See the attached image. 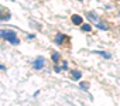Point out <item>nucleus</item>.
<instances>
[{
	"instance_id": "6e6552de",
	"label": "nucleus",
	"mask_w": 120,
	"mask_h": 106,
	"mask_svg": "<svg viewBox=\"0 0 120 106\" xmlns=\"http://www.w3.org/2000/svg\"><path fill=\"white\" fill-rule=\"evenodd\" d=\"M96 27H98L99 30H102V31H107V30H109V27H107V24H105V23H102V21H99V23H96Z\"/></svg>"
},
{
	"instance_id": "7ed1b4c3",
	"label": "nucleus",
	"mask_w": 120,
	"mask_h": 106,
	"mask_svg": "<svg viewBox=\"0 0 120 106\" xmlns=\"http://www.w3.org/2000/svg\"><path fill=\"white\" fill-rule=\"evenodd\" d=\"M65 38H68L65 34L58 33V34L55 35V44H56V45H62V42H64V40H65Z\"/></svg>"
},
{
	"instance_id": "9d476101",
	"label": "nucleus",
	"mask_w": 120,
	"mask_h": 106,
	"mask_svg": "<svg viewBox=\"0 0 120 106\" xmlns=\"http://www.w3.org/2000/svg\"><path fill=\"white\" fill-rule=\"evenodd\" d=\"M7 41L11 42L13 45H19V44H20V40L17 38V35H16V37H10V38H7Z\"/></svg>"
},
{
	"instance_id": "4468645a",
	"label": "nucleus",
	"mask_w": 120,
	"mask_h": 106,
	"mask_svg": "<svg viewBox=\"0 0 120 106\" xmlns=\"http://www.w3.org/2000/svg\"><path fill=\"white\" fill-rule=\"evenodd\" d=\"M0 69H3V71H4V69H6V67H4L3 64H0Z\"/></svg>"
},
{
	"instance_id": "9b49d317",
	"label": "nucleus",
	"mask_w": 120,
	"mask_h": 106,
	"mask_svg": "<svg viewBox=\"0 0 120 106\" xmlns=\"http://www.w3.org/2000/svg\"><path fill=\"white\" fill-rule=\"evenodd\" d=\"M79 88H81L82 91H88V89H89V83H88V82H81V83H79Z\"/></svg>"
},
{
	"instance_id": "f8f14e48",
	"label": "nucleus",
	"mask_w": 120,
	"mask_h": 106,
	"mask_svg": "<svg viewBox=\"0 0 120 106\" xmlns=\"http://www.w3.org/2000/svg\"><path fill=\"white\" fill-rule=\"evenodd\" d=\"M82 30H83V31H88V33H89V31L92 30V26H90L89 23H86V24H82Z\"/></svg>"
},
{
	"instance_id": "f03ea898",
	"label": "nucleus",
	"mask_w": 120,
	"mask_h": 106,
	"mask_svg": "<svg viewBox=\"0 0 120 106\" xmlns=\"http://www.w3.org/2000/svg\"><path fill=\"white\" fill-rule=\"evenodd\" d=\"M16 35H17V34H16L14 30H0V38L7 40V38H10V37H16Z\"/></svg>"
},
{
	"instance_id": "f257e3e1",
	"label": "nucleus",
	"mask_w": 120,
	"mask_h": 106,
	"mask_svg": "<svg viewBox=\"0 0 120 106\" xmlns=\"http://www.w3.org/2000/svg\"><path fill=\"white\" fill-rule=\"evenodd\" d=\"M44 67H45V60H44L42 57H38V58H35V60L33 61V68H34L35 71H41Z\"/></svg>"
},
{
	"instance_id": "1a4fd4ad",
	"label": "nucleus",
	"mask_w": 120,
	"mask_h": 106,
	"mask_svg": "<svg viewBox=\"0 0 120 106\" xmlns=\"http://www.w3.org/2000/svg\"><path fill=\"white\" fill-rule=\"evenodd\" d=\"M51 58H52L54 64H58V62H59V58H61V55H59V52H54V54L51 55Z\"/></svg>"
},
{
	"instance_id": "0eeeda50",
	"label": "nucleus",
	"mask_w": 120,
	"mask_h": 106,
	"mask_svg": "<svg viewBox=\"0 0 120 106\" xmlns=\"http://www.w3.org/2000/svg\"><path fill=\"white\" fill-rule=\"evenodd\" d=\"M93 54H99V55H102L103 58H106V60H110V54L109 52H105V51H93Z\"/></svg>"
},
{
	"instance_id": "423d86ee",
	"label": "nucleus",
	"mask_w": 120,
	"mask_h": 106,
	"mask_svg": "<svg viewBox=\"0 0 120 106\" xmlns=\"http://www.w3.org/2000/svg\"><path fill=\"white\" fill-rule=\"evenodd\" d=\"M71 78H72L74 81H79V79L82 78V72H81V71L74 69V71H71Z\"/></svg>"
},
{
	"instance_id": "ddd939ff",
	"label": "nucleus",
	"mask_w": 120,
	"mask_h": 106,
	"mask_svg": "<svg viewBox=\"0 0 120 106\" xmlns=\"http://www.w3.org/2000/svg\"><path fill=\"white\" fill-rule=\"evenodd\" d=\"M68 68V62L67 61H62V69H67Z\"/></svg>"
},
{
	"instance_id": "2eb2a0df",
	"label": "nucleus",
	"mask_w": 120,
	"mask_h": 106,
	"mask_svg": "<svg viewBox=\"0 0 120 106\" xmlns=\"http://www.w3.org/2000/svg\"><path fill=\"white\" fill-rule=\"evenodd\" d=\"M119 16H120V14H119Z\"/></svg>"
},
{
	"instance_id": "20e7f679",
	"label": "nucleus",
	"mask_w": 120,
	"mask_h": 106,
	"mask_svg": "<svg viewBox=\"0 0 120 106\" xmlns=\"http://www.w3.org/2000/svg\"><path fill=\"white\" fill-rule=\"evenodd\" d=\"M86 17H88V20H90V21H92V23H95V24H96V23H99V17L96 16V13H95V11H88V13H86Z\"/></svg>"
},
{
	"instance_id": "39448f33",
	"label": "nucleus",
	"mask_w": 120,
	"mask_h": 106,
	"mask_svg": "<svg viewBox=\"0 0 120 106\" xmlns=\"http://www.w3.org/2000/svg\"><path fill=\"white\" fill-rule=\"evenodd\" d=\"M71 20H72V23L76 24V26H82V24H83V23H82V17H81L79 14H74V16L71 17Z\"/></svg>"
}]
</instances>
